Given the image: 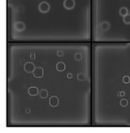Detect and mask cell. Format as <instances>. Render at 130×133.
<instances>
[{
	"mask_svg": "<svg viewBox=\"0 0 130 133\" xmlns=\"http://www.w3.org/2000/svg\"><path fill=\"white\" fill-rule=\"evenodd\" d=\"M129 81H130V78L128 77V76H124V78H123V82L124 83H129Z\"/></svg>",
	"mask_w": 130,
	"mask_h": 133,
	"instance_id": "16",
	"label": "cell"
},
{
	"mask_svg": "<svg viewBox=\"0 0 130 133\" xmlns=\"http://www.w3.org/2000/svg\"><path fill=\"white\" fill-rule=\"evenodd\" d=\"M25 25L23 22H17L15 23V29L18 31H23L25 30Z\"/></svg>",
	"mask_w": 130,
	"mask_h": 133,
	"instance_id": "6",
	"label": "cell"
},
{
	"mask_svg": "<svg viewBox=\"0 0 130 133\" xmlns=\"http://www.w3.org/2000/svg\"><path fill=\"white\" fill-rule=\"evenodd\" d=\"M33 76H34V78H42L43 77V68H41V67H35V69H34V71H33Z\"/></svg>",
	"mask_w": 130,
	"mask_h": 133,
	"instance_id": "4",
	"label": "cell"
},
{
	"mask_svg": "<svg viewBox=\"0 0 130 133\" xmlns=\"http://www.w3.org/2000/svg\"><path fill=\"white\" fill-rule=\"evenodd\" d=\"M109 27H110V24L108 22H103V23H101V26H100L101 30L106 31L109 29Z\"/></svg>",
	"mask_w": 130,
	"mask_h": 133,
	"instance_id": "9",
	"label": "cell"
},
{
	"mask_svg": "<svg viewBox=\"0 0 130 133\" xmlns=\"http://www.w3.org/2000/svg\"><path fill=\"white\" fill-rule=\"evenodd\" d=\"M25 112H26V113H29V112H30V109H25Z\"/></svg>",
	"mask_w": 130,
	"mask_h": 133,
	"instance_id": "20",
	"label": "cell"
},
{
	"mask_svg": "<svg viewBox=\"0 0 130 133\" xmlns=\"http://www.w3.org/2000/svg\"><path fill=\"white\" fill-rule=\"evenodd\" d=\"M81 59H82V55H81V53H79V52H77V53H75L74 54V60L75 61H81Z\"/></svg>",
	"mask_w": 130,
	"mask_h": 133,
	"instance_id": "15",
	"label": "cell"
},
{
	"mask_svg": "<svg viewBox=\"0 0 130 133\" xmlns=\"http://www.w3.org/2000/svg\"><path fill=\"white\" fill-rule=\"evenodd\" d=\"M119 13H120V15L121 16H125L126 14H128V10H127V8H125V7H122L121 9H120V11H119Z\"/></svg>",
	"mask_w": 130,
	"mask_h": 133,
	"instance_id": "11",
	"label": "cell"
},
{
	"mask_svg": "<svg viewBox=\"0 0 130 133\" xmlns=\"http://www.w3.org/2000/svg\"><path fill=\"white\" fill-rule=\"evenodd\" d=\"M123 22L126 25L130 24V14H126L125 16L123 17Z\"/></svg>",
	"mask_w": 130,
	"mask_h": 133,
	"instance_id": "12",
	"label": "cell"
},
{
	"mask_svg": "<svg viewBox=\"0 0 130 133\" xmlns=\"http://www.w3.org/2000/svg\"><path fill=\"white\" fill-rule=\"evenodd\" d=\"M63 6L66 10H73L74 7V0H64Z\"/></svg>",
	"mask_w": 130,
	"mask_h": 133,
	"instance_id": "3",
	"label": "cell"
},
{
	"mask_svg": "<svg viewBox=\"0 0 130 133\" xmlns=\"http://www.w3.org/2000/svg\"><path fill=\"white\" fill-rule=\"evenodd\" d=\"M49 10H50L49 4L47 2H45V1H43L39 5V11L42 12V13H46V12H49Z\"/></svg>",
	"mask_w": 130,
	"mask_h": 133,
	"instance_id": "1",
	"label": "cell"
},
{
	"mask_svg": "<svg viewBox=\"0 0 130 133\" xmlns=\"http://www.w3.org/2000/svg\"><path fill=\"white\" fill-rule=\"evenodd\" d=\"M120 105H121L122 107H126V106L128 105V100L125 99V98H122V99L120 100Z\"/></svg>",
	"mask_w": 130,
	"mask_h": 133,
	"instance_id": "13",
	"label": "cell"
},
{
	"mask_svg": "<svg viewBox=\"0 0 130 133\" xmlns=\"http://www.w3.org/2000/svg\"><path fill=\"white\" fill-rule=\"evenodd\" d=\"M30 59H31V60H34V59H35V53H31V54H30Z\"/></svg>",
	"mask_w": 130,
	"mask_h": 133,
	"instance_id": "18",
	"label": "cell"
},
{
	"mask_svg": "<svg viewBox=\"0 0 130 133\" xmlns=\"http://www.w3.org/2000/svg\"><path fill=\"white\" fill-rule=\"evenodd\" d=\"M49 105L51 107H57L59 105V98L57 96H52L49 99Z\"/></svg>",
	"mask_w": 130,
	"mask_h": 133,
	"instance_id": "5",
	"label": "cell"
},
{
	"mask_svg": "<svg viewBox=\"0 0 130 133\" xmlns=\"http://www.w3.org/2000/svg\"><path fill=\"white\" fill-rule=\"evenodd\" d=\"M63 55H64V53H63L62 51H58V53H57V56H58V57H62Z\"/></svg>",
	"mask_w": 130,
	"mask_h": 133,
	"instance_id": "17",
	"label": "cell"
},
{
	"mask_svg": "<svg viewBox=\"0 0 130 133\" xmlns=\"http://www.w3.org/2000/svg\"><path fill=\"white\" fill-rule=\"evenodd\" d=\"M77 79H78L79 81H84V80L86 79V76H85L84 74H78V75H77Z\"/></svg>",
	"mask_w": 130,
	"mask_h": 133,
	"instance_id": "14",
	"label": "cell"
},
{
	"mask_svg": "<svg viewBox=\"0 0 130 133\" xmlns=\"http://www.w3.org/2000/svg\"><path fill=\"white\" fill-rule=\"evenodd\" d=\"M67 78H68V79H72V78H73V75H72V74H68V75H67Z\"/></svg>",
	"mask_w": 130,
	"mask_h": 133,
	"instance_id": "19",
	"label": "cell"
},
{
	"mask_svg": "<svg viewBox=\"0 0 130 133\" xmlns=\"http://www.w3.org/2000/svg\"><path fill=\"white\" fill-rule=\"evenodd\" d=\"M47 97H48V92H47V90L43 89V90L40 91V98L45 99V98H47Z\"/></svg>",
	"mask_w": 130,
	"mask_h": 133,
	"instance_id": "10",
	"label": "cell"
},
{
	"mask_svg": "<svg viewBox=\"0 0 130 133\" xmlns=\"http://www.w3.org/2000/svg\"><path fill=\"white\" fill-rule=\"evenodd\" d=\"M38 89L35 87V86H33V87H30L29 89H28V91H27V93H28V94L29 95H31V96H35V95H37L38 94Z\"/></svg>",
	"mask_w": 130,
	"mask_h": 133,
	"instance_id": "7",
	"label": "cell"
},
{
	"mask_svg": "<svg viewBox=\"0 0 130 133\" xmlns=\"http://www.w3.org/2000/svg\"><path fill=\"white\" fill-rule=\"evenodd\" d=\"M24 69L26 73H32L35 69V64L31 61H27L25 62V64L24 65Z\"/></svg>",
	"mask_w": 130,
	"mask_h": 133,
	"instance_id": "2",
	"label": "cell"
},
{
	"mask_svg": "<svg viewBox=\"0 0 130 133\" xmlns=\"http://www.w3.org/2000/svg\"><path fill=\"white\" fill-rule=\"evenodd\" d=\"M56 69L58 71H59V72L64 71L65 70V63L63 61H59L56 64Z\"/></svg>",
	"mask_w": 130,
	"mask_h": 133,
	"instance_id": "8",
	"label": "cell"
}]
</instances>
